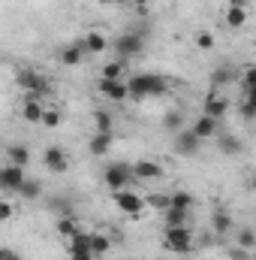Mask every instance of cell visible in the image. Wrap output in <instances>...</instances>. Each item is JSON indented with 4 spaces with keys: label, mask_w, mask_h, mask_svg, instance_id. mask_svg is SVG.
Returning <instances> with one entry per match:
<instances>
[{
    "label": "cell",
    "mask_w": 256,
    "mask_h": 260,
    "mask_svg": "<svg viewBox=\"0 0 256 260\" xmlns=\"http://www.w3.org/2000/svg\"><path fill=\"white\" fill-rule=\"evenodd\" d=\"M130 3H133L136 9H148V3H151V0H130Z\"/></svg>",
    "instance_id": "7bdbcfd3"
},
{
    "label": "cell",
    "mask_w": 256,
    "mask_h": 260,
    "mask_svg": "<svg viewBox=\"0 0 256 260\" xmlns=\"http://www.w3.org/2000/svg\"><path fill=\"white\" fill-rule=\"evenodd\" d=\"M103 185L115 194V191H124L127 185H133V170L130 164H121V160H112L106 170H103Z\"/></svg>",
    "instance_id": "5b68a950"
},
{
    "label": "cell",
    "mask_w": 256,
    "mask_h": 260,
    "mask_svg": "<svg viewBox=\"0 0 256 260\" xmlns=\"http://www.w3.org/2000/svg\"><path fill=\"white\" fill-rule=\"evenodd\" d=\"M229 109H232V103H229V97H223L220 91H208L205 100H202V115H208V118H217V121H220Z\"/></svg>",
    "instance_id": "52a82bcc"
},
{
    "label": "cell",
    "mask_w": 256,
    "mask_h": 260,
    "mask_svg": "<svg viewBox=\"0 0 256 260\" xmlns=\"http://www.w3.org/2000/svg\"><path fill=\"white\" fill-rule=\"evenodd\" d=\"M0 260H24L15 248H9V245H0Z\"/></svg>",
    "instance_id": "60d3db41"
},
{
    "label": "cell",
    "mask_w": 256,
    "mask_h": 260,
    "mask_svg": "<svg viewBox=\"0 0 256 260\" xmlns=\"http://www.w3.org/2000/svg\"><path fill=\"white\" fill-rule=\"evenodd\" d=\"M15 203H9V200H0V221H12L15 218Z\"/></svg>",
    "instance_id": "f35d334b"
},
{
    "label": "cell",
    "mask_w": 256,
    "mask_h": 260,
    "mask_svg": "<svg viewBox=\"0 0 256 260\" xmlns=\"http://www.w3.org/2000/svg\"><path fill=\"white\" fill-rule=\"evenodd\" d=\"M145 206L154 209V212H166L169 209V194H151L145 197Z\"/></svg>",
    "instance_id": "d590c367"
},
{
    "label": "cell",
    "mask_w": 256,
    "mask_h": 260,
    "mask_svg": "<svg viewBox=\"0 0 256 260\" xmlns=\"http://www.w3.org/2000/svg\"><path fill=\"white\" fill-rule=\"evenodd\" d=\"M115 3H121V6H127V3H130V0H115Z\"/></svg>",
    "instance_id": "ee69618b"
},
{
    "label": "cell",
    "mask_w": 256,
    "mask_h": 260,
    "mask_svg": "<svg viewBox=\"0 0 256 260\" xmlns=\"http://www.w3.org/2000/svg\"><path fill=\"white\" fill-rule=\"evenodd\" d=\"M160 239L172 254H193V227H163Z\"/></svg>",
    "instance_id": "3957f363"
},
{
    "label": "cell",
    "mask_w": 256,
    "mask_h": 260,
    "mask_svg": "<svg viewBox=\"0 0 256 260\" xmlns=\"http://www.w3.org/2000/svg\"><path fill=\"white\" fill-rule=\"evenodd\" d=\"M217 139V148H220V154H229V157H235V154H241L244 151V142H241V136H235V133H217L214 136Z\"/></svg>",
    "instance_id": "ac0fdd59"
},
{
    "label": "cell",
    "mask_w": 256,
    "mask_h": 260,
    "mask_svg": "<svg viewBox=\"0 0 256 260\" xmlns=\"http://www.w3.org/2000/svg\"><path fill=\"white\" fill-rule=\"evenodd\" d=\"M127 82V91H130V100H145V97H160L169 91L166 79L163 76H154V73H136L124 79Z\"/></svg>",
    "instance_id": "6da1fadb"
},
{
    "label": "cell",
    "mask_w": 256,
    "mask_h": 260,
    "mask_svg": "<svg viewBox=\"0 0 256 260\" xmlns=\"http://www.w3.org/2000/svg\"><path fill=\"white\" fill-rule=\"evenodd\" d=\"M232 82H238V70L229 64H220L214 67L211 73H208V85H211V91H223V88H229Z\"/></svg>",
    "instance_id": "7c38bea8"
},
{
    "label": "cell",
    "mask_w": 256,
    "mask_h": 260,
    "mask_svg": "<svg viewBox=\"0 0 256 260\" xmlns=\"http://www.w3.org/2000/svg\"><path fill=\"white\" fill-rule=\"evenodd\" d=\"M58 58H61V64L64 67H78L88 55H84V49H81V43L75 40V43H69V46H64L61 52H58Z\"/></svg>",
    "instance_id": "44dd1931"
},
{
    "label": "cell",
    "mask_w": 256,
    "mask_h": 260,
    "mask_svg": "<svg viewBox=\"0 0 256 260\" xmlns=\"http://www.w3.org/2000/svg\"><path fill=\"white\" fill-rule=\"evenodd\" d=\"M124 64L127 61H118V58H112V61H106L103 70H100V79H112V82H118V79H124Z\"/></svg>",
    "instance_id": "83f0119b"
},
{
    "label": "cell",
    "mask_w": 256,
    "mask_h": 260,
    "mask_svg": "<svg viewBox=\"0 0 256 260\" xmlns=\"http://www.w3.org/2000/svg\"><path fill=\"white\" fill-rule=\"evenodd\" d=\"M232 233H235V245L253 254V248H256V233H253V227H247V224H244V227H235Z\"/></svg>",
    "instance_id": "d4e9b609"
},
{
    "label": "cell",
    "mask_w": 256,
    "mask_h": 260,
    "mask_svg": "<svg viewBox=\"0 0 256 260\" xmlns=\"http://www.w3.org/2000/svg\"><path fill=\"white\" fill-rule=\"evenodd\" d=\"M39 124H42V127H49V130H55L58 124H61V112L46 106V109H42V118H39Z\"/></svg>",
    "instance_id": "74e56055"
},
{
    "label": "cell",
    "mask_w": 256,
    "mask_h": 260,
    "mask_svg": "<svg viewBox=\"0 0 256 260\" xmlns=\"http://www.w3.org/2000/svg\"><path fill=\"white\" fill-rule=\"evenodd\" d=\"M15 85H18L24 94H30V97H46V94L52 91L49 79H46L39 70H18V73H15Z\"/></svg>",
    "instance_id": "277c9868"
},
{
    "label": "cell",
    "mask_w": 256,
    "mask_h": 260,
    "mask_svg": "<svg viewBox=\"0 0 256 260\" xmlns=\"http://www.w3.org/2000/svg\"><path fill=\"white\" fill-rule=\"evenodd\" d=\"M3 154H6V160H9V164L24 167V170H27V164H30V148H27V145H21V142H18V145H15V142H12V145H6V151H3Z\"/></svg>",
    "instance_id": "7402d4cb"
},
{
    "label": "cell",
    "mask_w": 256,
    "mask_h": 260,
    "mask_svg": "<svg viewBox=\"0 0 256 260\" xmlns=\"http://www.w3.org/2000/svg\"><path fill=\"white\" fill-rule=\"evenodd\" d=\"M211 230H214L217 236H229V233L235 230V218H232L226 209H217V212L211 215Z\"/></svg>",
    "instance_id": "ffe728a7"
},
{
    "label": "cell",
    "mask_w": 256,
    "mask_h": 260,
    "mask_svg": "<svg viewBox=\"0 0 256 260\" xmlns=\"http://www.w3.org/2000/svg\"><path fill=\"white\" fill-rule=\"evenodd\" d=\"M55 230H58V236H61V239H72V236H75L81 227H78V221H75L72 215H64V218H58Z\"/></svg>",
    "instance_id": "f1b7e54d"
},
{
    "label": "cell",
    "mask_w": 256,
    "mask_h": 260,
    "mask_svg": "<svg viewBox=\"0 0 256 260\" xmlns=\"http://www.w3.org/2000/svg\"><path fill=\"white\" fill-rule=\"evenodd\" d=\"M112 145H115V133H91V139H88V154L106 157V154L112 151Z\"/></svg>",
    "instance_id": "5bb4252c"
},
{
    "label": "cell",
    "mask_w": 256,
    "mask_h": 260,
    "mask_svg": "<svg viewBox=\"0 0 256 260\" xmlns=\"http://www.w3.org/2000/svg\"><path fill=\"white\" fill-rule=\"evenodd\" d=\"M81 251H91V236L84 230H78L72 239H66V254H81Z\"/></svg>",
    "instance_id": "4316f807"
},
{
    "label": "cell",
    "mask_w": 256,
    "mask_h": 260,
    "mask_svg": "<svg viewBox=\"0 0 256 260\" xmlns=\"http://www.w3.org/2000/svg\"><path fill=\"white\" fill-rule=\"evenodd\" d=\"M238 85H241L244 94H256V67L253 64H247L238 73Z\"/></svg>",
    "instance_id": "4dcf8cb0"
},
{
    "label": "cell",
    "mask_w": 256,
    "mask_h": 260,
    "mask_svg": "<svg viewBox=\"0 0 256 260\" xmlns=\"http://www.w3.org/2000/svg\"><path fill=\"white\" fill-rule=\"evenodd\" d=\"M94 133H112V115L106 109L94 112Z\"/></svg>",
    "instance_id": "1f68e13d"
},
{
    "label": "cell",
    "mask_w": 256,
    "mask_h": 260,
    "mask_svg": "<svg viewBox=\"0 0 256 260\" xmlns=\"http://www.w3.org/2000/svg\"><path fill=\"white\" fill-rule=\"evenodd\" d=\"M115 206L124 212V215H130V218H139L142 215V209H145V197H139L136 191H115Z\"/></svg>",
    "instance_id": "30bf717a"
},
{
    "label": "cell",
    "mask_w": 256,
    "mask_h": 260,
    "mask_svg": "<svg viewBox=\"0 0 256 260\" xmlns=\"http://www.w3.org/2000/svg\"><path fill=\"white\" fill-rule=\"evenodd\" d=\"M190 130L196 133V139L205 142V139H214V136L220 133V121H217V118H208V115H199V118L193 121Z\"/></svg>",
    "instance_id": "9a60e30c"
},
{
    "label": "cell",
    "mask_w": 256,
    "mask_h": 260,
    "mask_svg": "<svg viewBox=\"0 0 256 260\" xmlns=\"http://www.w3.org/2000/svg\"><path fill=\"white\" fill-rule=\"evenodd\" d=\"M78 43H81L84 55H103V52L109 49V40H106V37H103L100 30H88V34H84V37H81Z\"/></svg>",
    "instance_id": "2e32d148"
},
{
    "label": "cell",
    "mask_w": 256,
    "mask_h": 260,
    "mask_svg": "<svg viewBox=\"0 0 256 260\" xmlns=\"http://www.w3.org/2000/svg\"><path fill=\"white\" fill-rule=\"evenodd\" d=\"M24 167H15V164H3L0 167V191H6V194H15L18 188H21V182H24Z\"/></svg>",
    "instance_id": "8fae6325"
},
{
    "label": "cell",
    "mask_w": 256,
    "mask_h": 260,
    "mask_svg": "<svg viewBox=\"0 0 256 260\" xmlns=\"http://www.w3.org/2000/svg\"><path fill=\"white\" fill-rule=\"evenodd\" d=\"M49 209H52L58 218H64V215H72V203H69L66 197H55V200L49 203Z\"/></svg>",
    "instance_id": "8d00e7d4"
},
{
    "label": "cell",
    "mask_w": 256,
    "mask_h": 260,
    "mask_svg": "<svg viewBox=\"0 0 256 260\" xmlns=\"http://www.w3.org/2000/svg\"><path fill=\"white\" fill-rule=\"evenodd\" d=\"M169 206L181 209V212H190L193 206H196V197L190 191H175V194H169Z\"/></svg>",
    "instance_id": "f546056e"
},
{
    "label": "cell",
    "mask_w": 256,
    "mask_h": 260,
    "mask_svg": "<svg viewBox=\"0 0 256 260\" xmlns=\"http://www.w3.org/2000/svg\"><path fill=\"white\" fill-rule=\"evenodd\" d=\"M69 260H94V254L91 251H81V254H66Z\"/></svg>",
    "instance_id": "b9f144b4"
},
{
    "label": "cell",
    "mask_w": 256,
    "mask_h": 260,
    "mask_svg": "<svg viewBox=\"0 0 256 260\" xmlns=\"http://www.w3.org/2000/svg\"><path fill=\"white\" fill-rule=\"evenodd\" d=\"M145 37H148L145 30H124L109 43V49L118 61H127V58H136L145 52Z\"/></svg>",
    "instance_id": "7a4b0ae2"
},
{
    "label": "cell",
    "mask_w": 256,
    "mask_h": 260,
    "mask_svg": "<svg viewBox=\"0 0 256 260\" xmlns=\"http://www.w3.org/2000/svg\"><path fill=\"white\" fill-rule=\"evenodd\" d=\"M42 109H46V103H42V97H24V103H21V118L27 121V124H39V118H42Z\"/></svg>",
    "instance_id": "e0dca14e"
},
{
    "label": "cell",
    "mask_w": 256,
    "mask_h": 260,
    "mask_svg": "<svg viewBox=\"0 0 256 260\" xmlns=\"http://www.w3.org/2000/svg\"><path fill=\"white\" fill-rule=\"evenodd\" d=\"M184 127V112L181 109H175V112H169L166 118H163V130H169V133H175V130Z\"/></svg>",
    "instance_id": "836d02e7"
},
{
    "label": "cell",
    "mask_w": 256,
    "mask_h": 260,
    "mask_svg": "<svg viewBox=\"0 0 256 260\" xmlns=\"http://www.w3.org/2000/svg\"><path fill=\"white\" fill-rule=\"evenodd\" d=\"M121 260H130V257H121Z\"/></svg>",
    "instance_id": "f6af8a7d"
},
{
    "label": "cell",
    "mask_w": 256,
    "mask_h": 260,
    "mask_svg": "<svg viewBox=\"0 0 256 260\" xmlns=\"http://www.w3.org/2000/svg\"><path fill=\"white\" fill-rule=\"evenodd\" d=\"M97 91H100L106 100H112V103H124V100H130V91H127V82H124V79H118V82L100 79V82H97Z\"/></svg>",
    "instance_id": "4fadbf2b"
},
{
    "label": "cell",
    "mask_w": 256,
    "mask_h": 260,
    "mask_svg": "<svg viewBox=\"0 0 256 260\" xmlns=\"http://www.w3.org/2000/svg\"><path fill=\"white\" fill-rule=\"evenodd\" d=\"M226 254H229V260H253V254H250V251H244V248H238V245H232Z\"/></svg>",
    "instance_id": "ab89813d"
},
{
    "label": "cell",
    "mask_w": 256,
    "mask_h": 260,
    "mask_svg": "<svg viewBox=\"0 0 256 260\" xmlns=\"http://www.w3.org/2000/svg\"><path fill=\"white\" fill-rule=\"evenodd\" d=\"M244 21H247V3L244 0H232L229 9H226V24L232 30H238V27H244Z\"/></svg>",
    "instance_id": "d6986e66"
},
{
    "label": "cell",
    "mask_w": 256,
    "mask_h": 260,
    "mask_svg": "<svg viewBox=\"0 0 256 260\" xmlns=\"http://www.w3.org/2000/svg\"><path fill=\"white\" fill-rule=\"evenodd\" d=\"M15 197H21V200H39V197H42V182L24 176V182H21V188L15 191Z\"/></svg>",
    "instance_id": "cb8c5ba5"
},
{
    "label": "cell",
    "mask_w": 256,
    "mask_h": 260,
    "mask_svg": "<svg viewBox=\"0 0 256 260\" xmlns=\"http://www.w3.org/2000/svg\"><path fill=\"white\" fill-rule=\"evenodd\" d=\"M238 112H241V118H244V121H253V118H256V94H244V100H241Z\"/></svg>",
    "instance_id": "d6a6232c"
},
{
    "label": "cell",
    "mask_w": 256,
    "mask_h": 260,
    "mask_svg": "<svg viewBox=\"0 0 256 260\" xmlns=\"http://www.w3.org/2000/svg\"><path fill=\"white\" fill-rule=\"evenodd\" d=\"M193 43H196V49L211 52V49H214V34H208V30H196V34H193Z\"/></svg>",
    "instance_id": "e575fe53"
},
{
    "label": "cell",
    "mask_w": 256,
    "mask_h": 260,
    "mask_svg": "<svg viewBox=\"0 0 256 260\" xmlns=\"http://www.w3.org/2000/svg\"><path fill=\"white\" fill-rule=\"evenodd\" d=\"M88 236H91V254H94V260L106 257V254L112 251V239H109L106 233H97V230H94V233H88Z\"/></svg>",
    "instance_id": "603a6c76"
},
{
    "label": "cell",
    "mask_w": 256,
    "mask_h": 260,
    "mask_svg": "<svg viewBox=\"0 0 256 260\" xmlns=\"http://www.w3.org/2000/svg\"><path fill=\"white\" fill-rule=\"evenodd\" d=\"M172 148H175L178 157H196L199 148H202V139H196V133H193L190 127H181V130H175Z\"/></svg>",
    "instance_id": "8992f818"
},
{
    "label": "cell",
    "mask_w": 256,
    "mask_h": 260,
    "mask_svg": "<svg viewBox=\"0 0 256 260\" xmlns=\"http://www.w3.org/2000/svg\"><path fill=\"white\" fill-rule=\"evenodd\" d=\"M42 167L49 170V173H66L69 170V154H66L64 145H49L46 151H42Z\"/></svg>",
    "instance_id": "9c48e42d"
},
{
    "label": "cell",
    "mask_w": 256,
    "mask_h": 260,
    "mask_svg": "<svg viewBox=\"0 0 256 260\" xmlns=\"http://www.w3.org/2000/svg\"><path fill=\"white\" fill-rule=\"evenodd\" d=\"M130 170H133V182H157V179H166V170L157 160H136V164H130Z\"/></svg>",
    "instance_id": "ba28073f"
},
{
    "label": "cell",
    "mask_w": 256,
    "mask_h": 260,
    "mask_svg": "<svg viewBox=\"0 0 256 260\" xmlns=\"http://www.w3.org/2000/svg\"><path fill=\"white\" fill-rule=\"evenodd\" d=\"M163 227H190V212H181V209H166L163 212Z\"/></svg>",
    "instance_id": "484cf974"
}]
</instances>
